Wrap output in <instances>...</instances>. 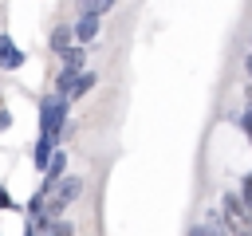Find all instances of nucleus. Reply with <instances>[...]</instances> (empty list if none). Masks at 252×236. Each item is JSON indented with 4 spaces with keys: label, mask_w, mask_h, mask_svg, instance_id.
I'll return each mask as SVG.
<instances>
[{
    "label": "nucleus",
    "mask_w": 252,
    "mask_h": 236,
    "mask_svg": "<svg viewBox=\"0 0 252 236\" xmlns=\"http://www.w3.org/2000/svg\"><path fill=\"white\" fill-rule=\"evenodd\" d=\"M28 63V55H24V47L8 35V31H0V71H20Z\"/></svg>",
    "instance_id": "4"
},
{
    "label": "nucleus",
    "mask_w": 252,
    "mask_h": 236,
    "mask_svg": "<svg viewBox=\"0 0 252 236\" xmlns=\"http://www.w3.org/2000/svg\"><path fill=\"white\" fill-rule=\"evenodd\" d=\"M4 130H12V110H8V106H0V134H4Z\"/></svg>",
    "instance_id": "17"
},
{
    "label": "nucleus",
    "mask_w": 252,
    "mask_h": 236,
    "mask_svg": "<svg viewBox=\"0 0 252 236\" xmlns=\"http://www.w3.org/2000/svg\"><path fill=\"white\" fill-rule=\"evenodd\" d=\"M232 122L240 126V134L248 138V146H252V106H240L236 114H232Z\"/></svg>",
    "instance_id": "13"
},
{
    "label": "nucleus",
    "mask_w": 252,
    "mask_h": 236,
    "mask_svg": "<svg viewBox=\"0 0 252 236\" xmlns=\"http://www.w3.org/2000/svg\"><path fill=\"white\" fill-rule=\"evenodd\" d=\"M94 87H98V75H94L91 67H87V71H79V75H75V83H71V90H67V102H79V98H83V94H91Z\"/></svg>",
    "instance_id": "8"
},
{
    "label": "nucleus",
    "mask_w": 252,
    "mask_h": 236,
    "mask_svg": "<svg viewBox=\"0 0 252 236\" xmlns=\"http://www.w3.org/2000/svg\"><path fill=\"white\" fill-rule=\"evenodd\" d=\"M67 165H71V157H67V149L59 146V149L51 153V161H47L43 177H47V181H59V177H67Z\"/></svg>",
    "instance_id": "10"
},
{
    "label": "nucleus",
    "mask_w": 252,
    "mask_h": 236,
    "mask_svg": "<svg viewBox=\"0 0 252 236\" xmlns=\"http://www.w3.org/2000/svg\"><path fill=\"white\" fill-rule=\"evenodd\" d=\"M236 193H240V201H244V205H248V208H252V169H248V173H240V177H236Z\"/></svg>",
    "instance_id": "16"
},
{
    "label": "nucleus",
    "mask_w": 252,
    "mask_h": 236,
    "mask_svg": "<svg viewBox=\"0 0 252 236\" xmlns=\"http://www.w3.org/2000/svg\"><path fill=\"white\" fill-rule=\"evenodd\" d=\"M55 149H59V146H55V142H51V138H35V146H32V165H35V169H39V173H43V169H47V161H51V153H55Z\"/></svg>",
    "instance_id": "9"
},
{
    "label": "nucleus",
    "mask_w": 252,
    "mask_h": 236,
    "mask_svg": "<svg viewBox=\"0 0 252 236\" xmlns=\"http://www.w3.org/2000/svg\"><path fill=\"white\" fill-rule=\"evenodd\" d=\"M220 224H224V232L228 236H252V208L240 201V193L236 189H224L220 193Z\"/></svg>",
    "instance_id": "3"
},
{
    "label": "nucleus",
    "mask_w": 252,
    "mask_h": 236,
    "mask_svg": "<svg viewBox=\"0 0 252 236\" xmlns=\"http://www.w3.org/2000/svg\"><path fill=\"white\" fill-rule=\"evenodd\" d=\"M59 63H63V67H71V71H87V47L71 43V47L59 55Z\"/></svg>",
    "instance_id": "12"
},
{
    "label": "nucleus",
    "mask_w": 252,
    "mask_h": 236,
    "mask_svg": "<svg viewBox=\"0 0 252 236\" xmlns=\"http://www.w3.org/2000/svg\"><path fill=\"white\" fill-rule=\"evenodd\" d=\"M244 59H248V63H252V39H248V55H244Z\"/></svg>",
    "instance_id": "18"
},
{
    "label": "nucleus",
    "mask_w": 252,
    "mask_h": 236,
    "mask_svg": "<svg viewBox=\"0 0 252 236\" xmlns=\"http://www.w3.org/2000/svg\"><path fill=\"white\" fill-rule=\"evenodd\" d=\"M83 189H87V181H83L79 173H67V177H59V181H47V177H43V193H47V201H43V220H59V216L83 197Z\"/></svg>",
    "instance_id": "1"
},
{
    "label": "nucleus",
    "mask_w": 252,
    "mask_h": 236,
    "mask_svg": "<svg viewBox=\"0 0 252 236\" xmlns=\"http://www.w3.org/2000/svg\"><path fill=\"white\" fill-rule=\"evenodd\" d=\"M0 212H24V205L12 197V189H8V185H0Z\"/></svg>",
    "instance_id": "15"
},
{
    "label": "nucleus",
    "mask_w": 252,
    "mask_h": 236,
    "mask_svg": "<svg viewBox=\"0 0 252 236\" xmlns=\"http://www.w3.org/2000/svg\"><path fill=\"white\" fill-rule=\"evenodd\" d=\"M71 31H75V43H79V47H91V43L98 39V31H102V20H98V16H75Z\"/></svg>",
    "instance_id": "6"
},
{
    "label": "nucleus",
    "mask_w": 252,
    "mask_h": 236,
    "mask_svg": "<svg viewBox=\"0 0 252 236\" xmlns=\"http://www.w3.org/2000/svg\"><path fill=\"white\" fill-rule=\"evenodd\" d=\"M189 236H228V232L213 220H197V224H189Z\"/></svg>",
    "instance_id": "14"
},
{
    "label": "nucleus",
    "mask_w": 252,
    "mask_h": 236,
    "mask_svg": "<svg viewBox=\"0 0 252 236\" xmlns=\"http://www.w3.org/2000/svg\"><path fill=\"white\" fill-rule=\"evenodd\" d=\"M114 4L118 0H75V8H79V16H106V12H114Z\"/></svg>",
    "instance_id": "11"
},
{
    "label": "nucleus",
    "mask_w": 252,
    "mask_h": 236,
    "mask_svg": "<svg viewBox=\"0 0 252 236\" xmlns=\"http://www.w3.org/2000/svg\"><path fill=\"white\" fill-rule=\"evenodd\" d=\"M67 114H71V102H67V98L43 94V98H39V138H51V142L59 146L63 134H67Z\"/></svg>",
    "instance_id": "2"
},
{
    "label": "nucleus",
    "mask_w": 252,
    "mask_h": 236,
    "mask_svg": "<svg viewBox=\"0 0 252 236\" xmlns=\"http://www.w3.org/2000/svg\"><path fill=\"white\" fill-rule=\"evenodd\" d=\"M24 236H75V224L67 216H59V220H28Z\"/></svg>",
    "instance_id": "5"
},
{
    "label": "nucleus",
    "mask_w": 252,
    "mask_h": 236,
    "mask_svg": "<svg viewBox=\"0 0 252 236\" xmlns=\"http://www.w3.org/2000/svg\"><path fill=\"white\" fill-rule=\"evenodd\" d=\"M71 43H75V31H71V24H67V20H63V24H55V28H51V35H47V51L63 55Z\"/></svg>",
    "instance_id": "7"
}]
</instances>
